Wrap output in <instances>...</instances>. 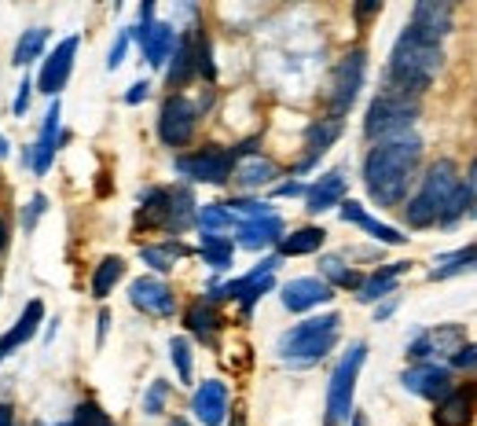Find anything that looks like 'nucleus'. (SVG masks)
Returning <instances> with one entry per match:
<instances>
[{
    "label": "nucleus",
    "instance_id": "nucleus-1",
    "mask_svg": "<svg viewBox=\"0 0 477 426\" xmlns=\"http://www.w3.org/2000/svg\"><path fill=\"white\" fill-rule=\"evenodd\" d=\"M422 162V140L415 133L382 140L364 159V187L378 206H401L408 199V187Z\"/></svg>",
    "mask_w": 477,
    "mask_h": 426
},
{
    "label": "nucleus",
    "instance_id": "nucleus-2",
    "mask_svg": "<svg viewBox=\"0 0 477 426\" xmlns=\"http://www.w3.org/2000/svg\"><path fill=\"white\" fill-rule=\"evenodd\" d=\"M463 213H466V191L459 166L452 159H437L426 170L415 199L404 206V217L412 228H429V224H455Z\"/></svg>",
    "mask_w": 477,
    "mask_h": 426
},
{
    "label": "nucleus",
    "instance_id": "nucleus-3",
    "mask_svg": "<svg viewBox=\"0 0 477 426\" xmlns=\"http://www.w3.org/2000/svg\"><path fill=\"white\" fill-rule=\"evenodd\" d=\"M445 66V52L441 45L419 37L412 26H404V33L396 37V45L389 52V66H386V89L389 92H404V96H422L433 77Z\"/></svg>",
    "mask_w": 477,
    "mask_h": 426
},
{
    "label": "nucleus",
    "instance_id": "nucleus-4",
    "mask_svg": "<svg viewBox=\"0 0 477 426\" xmlns=\"http://www.w3.org/2000/svg\"><path fill=\"white\" fill-rule=\"evenodd\" d=\"M338 331H342V317L338 313H324V317H308L305 324H294L280 345H275V353L280 361L294 364V368H308L316 361H324L334 345H338Z\"/></svg>",
    "mask_w": 477,
    "mask_h": 426
},
{
    "label": "nucleus",
    "instance_id": "nucleus-5",
    "mask_svg": "<svg viewBox=\"0 0 477 426\" xmlns=\"http://www.w3.org/2000/svg\"><path fill=\"white\" fill-rule=\"evenodd\" d=\"M419 118V100L404 96V92H389L382 89L371 107H368V118H364V136L382 143V140H396V136H408L412 126Z\"/></svg>",
    "mask_w": 477,
    "mask_h": 426
},
{
    "label": "nucleus",
    "instance_id": "nucleus-6",
    "mask_svg": "<svg viewBox=\"0 0 477 426\" xmlns=\"http://www.w3.org/2000/svg\"><path fill=\"white\" fill-rule=\"evenodd\" d=\"M368 361V345L364 342H352L349 350L342 353L331 386H327V422H349L352 419V397H356V378H360V368Z\"/></svg>",
    "mask_w": 477,
    "mask_h": 426
},
{
    "label": "nucleus",
    "instance_id": "nucleus-7",
    "mask_svg": "<svg viewBox=\"0 0 477 426\" xmlns=\"http://www.w3.org/2000/svg\"><path fill=\"white\" fill-rule=\"evenodd\" d=\"M364 74H368V56L360 48L338 59V66L331 74V92H327L334 118H342V114L356 103V96H360V89H364Z\"/></svg>",
    "mask_w": 477,
    "mask_h": 426
},
{
    "label": "nucleus",
    "instance_id": "nucleus-8",
    "mask_svg": "<svg viewBox=\"0 0 477 426\" xmlns=\"http://www.w3.org/2000/svg\"><path fill=\"white\" fill-rule=\"evenodd\" d=\"M77 48H82V37L70 33L63 41L45 56L41 70H37V92L45 96H59L70 82V70H74V59H77Z\"/></svg>",
    "mask_w": 477,
    "mask_h": 426
},
{
    "label": "nucleus",
    "instance_id": "nucleus-9",
    "mask_svg": "<svg viewBox=\"0 0 477 426\" xmlns=\"http://www.w3.org/2000/svg\"><path fill=\"white\" fill-rule=\"evenodd\" d=\"M198 126V107L187 96H169L158 110V140L166 147H184Z\"/></svg>",
    "mask_w": 477,
    "mask_h": 426
},
{
    "label": "nucleus",
    "instance_id": "nucleus-10",
    "mask_svg": "<svg viewBox=\"0 0 477 426\" xmlns=\"http://www.w3.org/2000/svg\"><path fill=\"white\" fill-rule=\"evenodd\" d=\"M231 170H235L231 154L217 151V147L180 154V159H177V173L184 180H195V184H224V180H231Z\"/></svg>",
    "mask_w": 477,
    "mask_h": 426
},
{
    "label": "nucleus",
    "instance_id": "nucleus-11",
    "mask_svg": "<svg viewBox=\"0 0 477 426\" xmlns=\"http://www.w3.org/2000/svg\"><path fill=\"white\" fill-rule=\"evenodd\" d=\"M129 305L140 309L147 317H173L177 313V298H173V287L158 276H140L129 283Z\"/></svg>",
    "mask_w": 477,
    "mask_h": 426
},
{
    "label": "nucleus",
    "instance_id": "nucleus-12",
    "mask_svg": "<svg viewBox=\"0 0 477 426\" xmlns=\"http://www.w3.org/2000/svg\"><path fill=\"white\" fill-rule=\"evenodd\" d=\"M463 342H466V327H459V324H441V327H433V331H422V335L408 345V357L429 364V361H437V357H452Z\"/></svg>",
    "mask_w": 477,
    "mask_h": 426
},
{
    "label": "nucleus",
    "instance_id": "nucleus-13",
    "mask_svg": "<svg viewBox=\"0 0 477 426\" xmlns=\"http://www.w3.org/2000/svg\"><path fill=\"white\" fill-rule=\"evenodd\" d=\"M401 382H404L408 394H415L422 401H437V404H441L455 390V386H452V371L441 368V364H415V368H408L401 375Z\"/></svg>",
    "mask_w": 477,
    "mask_h": 426
},
{
    "label": "nucleus",
    "instance_id": "nucleus-14",
    "mask_svg": "<svg viewBox=\"0 0 477 426\" xmlns=\"http://www.w3.org/2000/svg\"><path fill=\"white\" fill-rule=\"evenodd\" d=\"M331 298H334V287H327L320 276H298V280L283 283V291H280V301L291 313H308L316 305H327Z\"/></svg>",
    "mask_w": 477,
    "mask_h": 426
},
{
    "label": "nucleus",
    "instance_id": "nucleus-15",
    "mask_svg": "<svg viewBox=\"0 0 477 426\" xmlns=\"http://www.w3.org/2000/svg\"><path fill=\"white\" fill-rule=\"evenodd\" d=\"M408 26L419 37H426V41L441 45L445 37L452 33V4H445V0H419Z\"/></svg>",
    "mask_w": 477,
    "mask_h": 426
},
{
    "label": "nucleus",
    "instance_id": "nucleus-16",
    "mask_svg": "<svg viewBox=\"0 0 477 426\" xmlns=\"http://www.w3.org/2000/svg\"><path fill=\"white\" fill-rule=\"evenodd\" d=\"M191 412L203 426H224V419H228V386L221 378H206L191 397Z\"/></svg>",
    "mask_w": 477,
    "mask_h": 426
},
{
    "label": "nucleus",
    "instance_id": "nucleus-17",
    "mask_svg": "<svg viewBox=\"0 0 477 426\" xmlns=\"http://www.w3.org/2000/svg\"><path fill=\"white\" fill-rule=\"evenodd\" d=\"M59 118H63V107L52 103L48 114H45V122H41V136H37L33 154H30L37 177H45L52 170V162H56V151H59Z\"/></svg>",
    "mask_w": 477,
    "mask_h": 426
},
{
    "label": "nucleus",
    "instance_id": "nucleus-18",
    "mask_svg": "<svg viewBox=\"0 0 477 426\" xmlns=\"http://www.w3.org/2000/svg\"><path fill=\"white\" fill-rule=\"evenodd\" d=\"M342 129H345V122L342 118H316L308 129H305V147H308V154H305V162L298 166V173H305V170H312L316 162L324 159V154L331 151V143L342 136Z\"/></svg>",
    "mask_w": 477,
    "mask_h": 426
},
{
    "label": "nucleus",
    "instance_id": "nucleus-19",
    "mask_svg": "<svg viewBox=\"0 0 477 426\" xmlns=\"http://www.w3.org/2000/svg\"><path fill=\"white\" fill-rule=\"evenodd\" d=\"M342 203H345V173L342 170H331L312 187H305V210L308 213H327Z\"/></svg>",
    "mask_w": 477,
    "mask_h": 426
},
{
    "label": "nucleus",
    "instance_id": "nucleus-20",
    "mask_svg": "<svg viewBox=\"0 0 477 426\" xmlns=\"http://www.w3.org/2000/svg\"><path fill=\"white\" fill-rule=\"evenodd\" d=\"M342 221H349V224H356V228H364L371 239H378V243H386V247H404L408 243V236H401L393 224H382L378 217H371L360 203H352V199H345L342 203Z\"/></svg>",
    "mask_w": 477,
    "mask_h": 426
},
{
    "label": "nucleus",
    "instance_id": "nucleus-21",
    "mask_svg": "<svg viewBox=\"0 0 477 426\" xmlns=\"http://www.w3.org/2000/svg\"><path fill=\"white\" fill-rule=\"evenodd\" d=\"M45 324V301H30L26 309H22V317L15 320V327L4 335V338H0V364H4L15 350H19V345H26L33 335H37V327H41Z\"/></svg>",
    "mask_w": 477,
    "mask_h": 426
},
{
    "label": "nucleus",
    "instance_id": "nucleus-22",
    "mask_svg": "<svg viewBox=\"0 0 477 426\" xmlns=\"http://www.w3.org/2000/svg\"><path fill=\"white\" fill-rule=\"evenodd\" d=\"M177 45H180V37H177L173 22H151V30H147V37H143L140 48H143V56H147V63H151L154 70H162V66L173 59Z\"/></svg>",
    "mask_w": 477,
    "mask_h": 426
},
{
    "label": "nucleus",
    "instance_id": "nucleus-23",
    "mask_svg": "<svg viewBox=\"0 0 477 426\" xmlns=\"http://www.w3.org/2000/svg\"><path fill=\"white\" fill-rule=\"evenodd\" d=\"M404 273H408V261H396V265L378 268V273H371L368 280H360V287H356V301L371 305V301H382V298L396 294V280H401Z\"/></svg>",
    "mask_w": 477,
    "mask_h": 426
},
{
    "label": "nucleus",
    "instance_id": "nucleus-24",
    "mask_svg": "<svg viewBox=\"0 0 477 426\" xmlns=\"http://www.w3.org/2000/svg\"><path fill=\"white\" fill-rule=\"evenodd\" d=\"M238 247H247V250H265L272 243H280L283 236V217L275 213V217H261V221H247V224H238Z\"/></svg>",
    "mask_w": 477,
    "mask_h": 426
},
{
    "label": "nucleus",
    "instance_id": "nucleus-25",
    "mask_svg": "<svg viewBox=\"0 0 477 426\" xmlns=\"http://www.w3.org/2000/svg\"><path fill=\"white\" fill-rule=\"evenodd\" d=\"M195 217H198V210H195L191 191L187 187H166V224L162 228L184 231V228L195 224Z\"/></svg>",
    "mask_w": 477,
    "mask_h": 426
},
{
    "label": "nucleus",
    "instance_id": "nucleus-26",
    "mask_svg": "<svg viewBox=\"0 0 477 426\" xmlns=\"http://www.w3.org/2000/svg\"><path fill=\"white\" fill-rule=\"evenodd\" d=\"M231 177L238 180V187H265V184H272L275 177H280V170H275V162H268V159H261V154H250V159H243L235 170H231Z\"/></svg>",
    "mask_w": 477,
    "mask_h": 426
},
{
    "label": "nucleus",
    "instance_id": "nucleus-27",
    "mask_svg": "<svg viewBox=\"0 0 477 426\" xmlns=\"http://www.w3.org/2000/svg\"><path fill=\"white\" fill-rule=\"evenodd\" d=\"M324 239H327V231L324 228H298V231H291V236H283L280 239V257H301V254H316L324 247Z\"/></svg>",
    "mask_w": 477,
    "mask_h": 426
},
{
    "label": "nucleus",
    "instance_id": "nucleus-28",
    "mask_svg": "<svg viewBox=\"0 0 477 426\" xmlns=\"http://www.w3.org/2000/svg\"><path fill=\"white\" fill-rule=\"evenodd\" d=\"M470 390H452L441 404L433 412V422L437 426H466L470 422Z\"/></svg>",
    "mask_w": 477,
    "mask_h": 426
},
{
    "label": "nucleus",
    "instance_id": "nucleus-29",
    "mask_svg": "<svg viewBox=\"0 0 477 426\" xmlns=\"http://www.w3.org/2000/svg\"><path fill=\"white\" fill-rule=\"evenodd\" d=\"M48 26H30L19 41H15V52H12V63L15 66H30L33 59H45V45H48Z\"/></svg>",
    "mask_w": 477,
    "mask_h": 426
},
{
    "label": "nucleus",
    "instance_id": "nucleus-30",
    "mask_svg": "<svg viewBox=\"0 0 477 426\" xmlns=\"http://www.w3.org/2000/svg\"><path fill=\"white\" fill-rule=\"evenodd\" d=\"M198 254H203V261L213 268V273H224V268H231L235 243L228 236H210V231H203V239H198Z\"/></svg>",
    "mask_w": 477,
    "mask_h": 426
},
{
    "label": "nucleus",
    "instance_id": "nucleus-31",
    "mask_svg": "<svg viewBox=\"0 0 477 426\" xmlns=\"http://www.w3.org/2000/svg\"><path fill=\"white\" fill-rule=\"evenodd\" d=\"M477 268V247H466V250H455V254H445L429 268V280H452L459 273H473Z\"/></svg>",
    "mask_w": 477,
    "mask_h": 426
},
{
    "label": "nucleus",
    "instance_id": "nucleus-32",
    "mask_svg": "<svg viewBox=\"0 0 477 426\" xmlns=\"http://www.w3.org/2000/svg\"><path fill=\"white\" fill-rule=\"evenodd\" d=\"M126 276V261L122 257H103L100 265H96V273H92V298H107L114 287H117V280Z\"/></svg>",
    "mask_w": 477,
    "mask_h": 426
},
{
    "label": "nucleus",
    "instance_id": "nucleus-33",
    "mask_svg": "<svg viewBox=\"0 0 477 426\" xmlns=\"http://www.w3.org/2000/svg\"><path fill=\"white\" fill-rule=\"evenodd\" d=\"M187 331L195 338H203V342H213V331H217V313H213V305L210 301H195L187 309Z\"/></svg>",
    "mask_w": 477,
    "mask_h": 426
},
{
    "label": "nucleus",
    "instance_id": "nucleus-34",
    "mask_svg": "<svg viewBox=\"0 0 477 426\" xmlns=\"http://www.w3.org/2000/svg\"><path fill=\"white\" fill-rule=\"evenodd\" d=\"M195 221H198V228H203V231H210V236H224V231L238 228V221L224 210V203H210V206H203Z\"/></svg>",
    "mask_w": 477,
    "mask_h": 426
},
{
    "label": "nucleus",
    "instance_id": "nucleus-35",
    "mask_svg": "<svg viewBox=\"0 0 477 426\" xmlns=\"http://www.w3.org/2000/svg\"><path fill=\"white\" fill-rule=\"evenodd\" d=\"M184 254H187V250H184L180 243H166V247H143V250H140L143 265H151L154 273H173L177 257H184Z\"/></svg>",
    "mask_w": 477,
    "mask_h": 426
},
{
    "label": "nucleus",
    "instance_id": "nucleus-36",
    "mask_svg": "<svg viewBox=\"0 0 477 426\" xmlns=\"http://www.w3.org/2000/svg\"><path fill=\"white\" fill-rule=\"evenodd\" d=\"M320 273H324V283L327 287H360V276H356L342 257H324L320 261Z\"/></svg>",
    "mask_w": 477,
    "mask_h": 426
},
{
    "label": "nucleus",
    "instance_id": "nucleus-37",
    "mask_svg": "<svg viewBox=\"0 0 477 426\" xmlns=\"http://www.w3.org/2000/svg\"><path fill=\"white\" fill-rule=\"evenodd\" d=\"M191 74H195V52H191V41H180L173 59H169V85L180 89Z\"/></svg>",
    "mask_w": 477,
    "mask_h": 426
},
{
    "label": "nucleus",
    "instance_id": "nucleus-38",
    "mask_svg": "<svg viewBox=\"0 0 477 426\" xmlns=\"http://www.w3.org/2000/svg\"><path fill=\"white\" fill-rule=\"evenodd\" d=\"M169 357H173V364H177L180 382L191 386V378H195V361H191V342H187L184 335H177V338L169 342Z\"/></svg>",
    "mask_w": 477,
    "mask_h": 426
},
{
    "label": "nucleus",
    "instance_id": "nucleus-39",
    "mask_svg": "<svg viewBox=\"0 0 477 426\" xmlns=\"http://www.w3.org/2000/svg\"><path fill=\"white\" fill-rule=\"evenodd\" d=\"M166 401H169V382H166V378H154L151 390H147V397H143V412H147V415H162Z\"/></svg>",
    "mask_w": 477,
    "mask_h": 426
},
{
    "label": "nucleus",
    "instance_id": "nucleus-40",
    "mask_svg": "<svg viewBox=\"0 0 477 426\" xmlns=\"http://www.w3.org/2000/svg\"><path fill=\"white\" fill-rule=\"evenodd\" d=\"M70 426H114L103 412H100V404H92V401H85L82 408L74 412V419H70Z\"/></svg>",
    "mask_w": 477,
    "mask_h": 426
},
{
    "label": "nucleus",
    "instance_id": "nucleus-41",
    "mask_svg": "<svg viewBox=\"0 0 477 426\" xmlns=\"http://www.w3.org/2000/svg\"><path fill=\"white\" fill-rule=\"evenodd\" d=\"M452 368H459V371H477V345H473V342H463L459 350L452 353Z\"/></svg>",
    "mask_w": 477,
    "mask_h": 426
},
{
    "label": "nucleus",
    "instance_id": "nucleus-42",
    "mask_svg": "<svg viewBox=\"0 0 477 426\" xmlns=\"http://www.w3.org/2000/svg\"><path fill=\"white\" fill-rule=\"evenodd\" d=\"M129 41H133V37H129V30H122V33H117V41H114V48H110V56H107V70H117V66L126 63Z\"/></svg>",
    "mask_w": 477,
    "mask_h": 426
},
{
    "label": "nucleus",
    "instance_id": "nucleus-43",
    "mask_svg": "<svg viewBox=\"0 0 477 426\" xmlns=\"http://www.w3.org/2000/svg\"><path fill=\"white\" fill-rule=\"evenodd\" d=\"M463 191H466V213H470V217H477V162L466 170Z\"/></svg>",
    "mask_w": 477,
    "mask_h": 426
},
{
    "label": "nucleus",
    "instance_id": "nucleus-44",
    "mask_svg": "<svg viewBox=\"0 0 477 426\" xmlns=\"http://www.w3.org/2000/svg\"><path fill=\"white\" fill-rule=\"evenodd\" d=\"M45 210H48V199H45V196H33V199H30V210H26V221H22V228H26V231H33L37 217H41Z\"/></svg>",
    "mask_w": 477,
    "mask_h": 426
},
{
    "label": "nucleus",
    "instance_id": "nucleus-45",
    "mask_svg": "<svg viewBox=\"0 0 477 426\" xmlns=\"http://www.w3.org/2000/svg\"><path fill=\"white\" fill-rule=\"evenodd\" d=\"M30 92H33V82L26 77V82L19 85V92H15V103H12V110H15V114H26V107H30Z\"/></svg>",
    "mask_w": 477,
    "mask_h": 426
},
{
    "label": "nucleus",
    "instance_id": "nucleus-46",
    "mask_svg": "<svg viewBox=\"0 0 477 426\" xmlns=\"http://www.w3.org/2000/svg\"><path fill=\"white\" fill-rule=\"evenodd\" d=\"M147 92H151V85H147V82H136V85H129L126 103H129V107H136V103H143V100H147Z\"/></svg>",
    "mask_w": 477,
    "mask_h": 426
},
{
    "label": "nucleus",
    "instance_id": "nucleus-47",
    "mask_svg": "<svg viewBox=\"0 0 477 426\" xmlns=\"http://www.w3.org/2000/svg\"><path fill=\"white\" fill-rule=\"evenodd\" d=\"M107 331H110V313L103 309L100 320H96V345H100V350H103V342H107Z\"/></svg>",
    "mask_w": 477,
    "mask_h": 426
},
{
    "label": "nucleus",
    "instance_id": "nucleus-48",
    "mask_svg": "<svg viewBox=\"0 0 477 426\" xmlns=\"http://www.w3.org/2000/svg\"><path fill=\"white\" fill-rule=\"evenodd\" d=\"M275 196H305V187H301L298 180H287V184L275 187Z\"/></svg>",
    "mask_w": 477,
    "mask_h": 426
},
{
    "label": "nucleus",
    "instance_id": "nucleus-49",
    "mask_svg": "<svg viewBox=\"0 0 477 426\" xmlns=\"http://www.w3.org/2000/svg\"><path fill=\"white\" fill-rule=\"evenodd\" d=\"M393 309H396V301H386V305H378V313H375V320H386V317H393Z\"/></svg>",
    "mask_w": 477,
    "mask_h": 426
},
{
    "label": "nucleus",
    "instance_id": "nucleus-50",
    "mask_svg": "<svg viewBox=\"0 0 477 426\" xmlns=\"http://www.w3.org/2000/svg\"><path fill=\"white\" fill-rule=\"evenodd\" d=\"M0 426H15V422H12V408H8V404H0Z\"/></svg>",
    "mask_w": 477,
    "mask_h": 426
},
{
    "label": "nucleus",
    "instance_id": "nucleus-51",
    "mask_svg": "<svg viewBox=\"0 0 477 426\" xmlns=\"http://www.w3.org/2000/svg\"><path fill=\"white\" fill-rule=\"evenodd\" d=\"M4 247H8V224H4V217H0V254H4Z\"/></svg>",
    "mask_w": 477,
    "mask_h": 426
},
{
    "label": "nucleus",
    "instance_id": "nucleus-52",
    "mask_svg": "<svg viewBox=\"0 0 477 426\" xmlns=\"http://www.w3.org/2000/svg\"><path fill=\"white\" fill-rule=\"evenodd\" d=\"M382 4H360V8H356V15H375Z\"/></svg>",
    "mask_w": 477,
    "mask_h": 426
},
{
    "label": "nucleus",
    "instance_id": "nucleus-53",
    "mask_svg": "<svg viewBox=\"0 0 477 426\" xmlns=\"http://www.w3.org/2000/svg\"><path fill=\"white\" fill-rule=\"evenodd\" d=\"M0 159H8V140L0 136Z\"/></svg>",
    "mask_w": 477,
    "mask_h": 426
},
{
    "label": "nucleus",
    "instance_id": "nucleus-54",
    "mask_svg": "<svg viewBox=\"0 0 477 426\" xmlns=\"http://www.w3.org/2000/svg\"><path fill=\"white\" fill-rule=\"evenodd\" d=\"M352 426H368V419H364V415H356V412H352Z\"/></svg>",
    "mask_w": 477,
    "mask_h": 426
},
{
    "label": "nucleus",
    "instance_id": "nucleus-55",
    "mask_svg": "<svg viewBox=\"0 0 477 426\" xmlns=\"http://www.w3.org/2000/svg\"><path fill=\"white\" fill-rule=\"evenodd\" d=\"M169 426H191V422H187V419H173Z\"/></svg>",
    "mask_w": 477,
    "mask_h": 426
}]
</instances>
